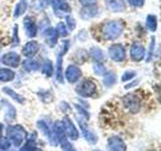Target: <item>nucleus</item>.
I'll return each instance as SVG.
<instances>
[{"label": "nucleus", "instance_id": "473e14b6", "mask_svg": "<svg viewBox=\"0 0 161 151\" xmlns=\"http://www.w3.org/2000/svg\"><path fill=\"white\" fill-rule=\"evenodd\" d=\"M10 148V141L6 138H0V149L7 150Z\"/></svg>", "mask_w": 161, "mask_h": 151}, {"label": "nucleus", "instance_id": "f3484780", "mask_svg": "<svg viewBox=\"0 0 161 151\" xmlns=\"http://www.w3.org/2000/svg\"><path fill=\"white\" fill-rule=\"evenodd\" d=\"M52 3H53V7L54 9L55 13H57L58 10H60V11L64 13L70 12V6L67 2L63 1V0H52Z\"/></svg>", "mask_w": 161, "mask_h": 151}, {"label": "nucleus", "instance_id": "ea45409f", "mask_svg": "<svg viewBox=\"0 0 161 151\" xmlns=\"http://www.w3.org/2000/svg\"><path fill=\"white\" fill-rule=\"evenodd\" d=\"M154 43H155V39L154 37L152 38V42H151V45H150V53H149V57H148V59L149 60L151 59V57H152V52H153V48H154Z\"/></svg>", "mask_w": 161, "mask_h": 151}, {"label": "nucleus", "instance_id": "f704fd0d", "mask_svg": "<svg viewBox=\"0 0 161 151\" xmlns=\"http://www.w3.org/2000/svg\"><path fill=\"white\" fill-rule=\"evenodd\" d=\"M136 76L135 72H126L124 73L123 77H122V82H127V81H130L131 79H133Z\"/></svg>", "mask_w": 161, "mask_h": 151}, {"label": "nucleus", "instance_id": "0eeeda50", "mask_svg": "<svg viewBox=\"0 0 161 151\" xmlns=\"http://www.w3.org/2000/svg\"><path fill=\"white\" fill-rule=\"evenodd\" d=\"M63 125H64V132L67 133V135L69 137L72 139V140H77L79 138V132L75 126L73 124L72 121L69 120V117H64L63 119Z\"/></svg>", "mask_w": 161, "mask_h": 151}, {"label": "nucleus", "instance_id": "58836bf2", "mask_svg": "<svg viewBox=\"0 0 161 151\" xmlns=\"http://www.w3.org/2000/svg\"><path fill=\"white\" fill-rule=\"evenodd\" d=\"M75 108H77V110L80 112V114H82L83 116H85V118H86V119H89V118H90L89 114H88L87 112H86V111H85L82 107H80L79 105H75Z\"/></svg>", "mask_w": 161, "mask_h": 151}, {"label": "nucleus", "instance_id": "72a5a7b5", "mask_svg": "<svg viewBox=\"0 0 161 151\" xmlns=\"http://www.w3.org/2000/svg\"><path fill=\"white\" fill-rule=\"evenodd\" d=\"M65 20H67V24H68V26L70 30H74L75 28V18H73L72 16H67L65 17Z\"/></svg>", "mask_w": 161, "mask_h": 151}, {"label": "nucleus", "instance_id": "5701e85b", "mask_svg": "<svg viewBox=\"0 0 161 151\" xmlns=\"http://www.w3.org/2000/svg\"><path fill=\"white\" fill-rule=\"evenodd\" d=\"M23 69L27 72H35L39 69V64L34 59H26L23 62Z\"/></svg>", "mask_w": 161, "mask_h": 151}, {"label": "nucleus", "instance_id": "1a4fd4ad", "mask_svg": "<svg viewBox=\"0 0 161 151\" xmlns=\"http://www.w3.org/2000/svg\"><path fill=\"white\" fill-rule=\"evenodd\" d=\"M130 54L131 58L135 62H140L141 59H143L145 55V48L142 44H140L139 42H134L132 44L130 49Z\"/></svg>", "mask_w": 161, "mask_h": 151}, {"label": "nucleus", "instance_id": "9d476101", "mask_svg": "<svg viewBox=\"0 0 161 151\" xmlns=\"http://www.w3.org/2000/svg\"><path fill=\"white\" fill-rule=\"evenodd\" d=\"M2 63L4 64L8 65V67L11 68H17L18 64L20 63V57L14 52H10L7 53L3 55L2 58Z\"/></svg>", "mask_w": 161, "mask_h": 151}, {"label": "nucleus", "instance_id": "4468645a", "mask_svg": "<svg viewBox=\"0 0 161 151\" xmlns=\"http://www.w3.org/2000/svg\"><path fill=\"white\" fill-rule=\"evenodd\" d=\"M106 5L109 10L113 12L124 11L126 8L125 2L123 0H106Z\"/></svg>", "mask_w": 161, "mask_h": 151}, {"label": "nucleus", "instance_id": "ddd939ff", "mask_svg": "<svg viewBox=\"0 0 161 151\" xmlns=\"http://www.w3.org/2000/svg\"><path fill=\"white\" fill-rule=\"evenodd\" d=\"M38 49H39L38 42H34V40H31V42H28L24 45V48L22 49V53L26 58H33L34 55L37 53Z\"/></svg>", "mask_w": 161, "mask_h": 151}, {"label": "nucleus", "instance_id": "2f4dec72", "mask_svg": "<svg viewBox=\"0 0 161 151\" xmlns=\"http://www.w3.org/2000/svg\"><path fill=\"white\" fill-rule=\"evenodd\" d=\"M94 72L99 76H102L105 74L106 70L102 64H94Z\"/></svg>", "mask_w": 161, "mask_h": 151}, {"label": "nucleus", "instance_id": "4be33fe9", "mask_svg": "<svg viewBox=\"0 0 161 151\" xmlns=\"http://www.w3.org/2000/svg\"><path fill=\"white\" fill-rule=\"evenodd\" d=\"M26 8H27V1L26 0H20L18 2V4L16 5L14 10V17H19L26 11Z\"/></svg>", "mask_w": 161, "mask_h": 151}, {"label": "nucleus", "instance_id": "6ab92c4d", "mask_svg": "<svg viewBox=\"0 0 161 151\" xmlns=\"http://www.w3.org/2000/svg\"><path fill=\"white\" fill-rule=\"evenodd\" d=\"M15 78V73L9 69H0V81L1 82H11Z\"/></svg>", "mask_w": 161, "mask_h": 151}, {"label": "nucleus", "instance_id": "39448f33", "mask_svg": "<svg viewBox=\"0 0 161 151\" xmlns=\"http://www.w3.org/2000/svg\"><path fill=\"white\" fill-rule=\"evenodd\" d=\"M123 103H124L125 107L127 108V110L129 111L130 113L135 114V113L139 112V110H140V101L133 94L125 96V97L123 98Z\"/></svg>", "mask_w": 161, "mask_h": 151}, {"label": "nucleus", "instance_id": "f03ea898", "mask_svg": "<svg viewBox=\"0 0 161 151\" xmlns=\"http://www.w3.org/2000/svg\"><path fill=\"white\" fill-rule=\"evenodd\" d=\"M6 134H7V137L10 139V141H11L15 146L21 145L24 138H25V136H26L25 130L19 125L9 126V127H7Z\"/></svg>", "mask_w": 161, "mask_h": 151}, {"label": "nucleus", "instance_id": "423d86ee", "mask_svg": "<svg viewBox=\"0 0 161 151\" xmlns=\"http://www.w3.org/2000/svg\"><path fill=\"white\" fill-rule=\"evenodd\" d=\"M126 144L118 136H112L108 139V150L109 151H126Z\"/></svg>", "mask_w": 161, "mask_h": 151}, {"label": "nucleus", "instance_id": "20e7f679", "mask_svg": "<svg viewBox=\"0 0 161 151\" xmlns=\"http://www.w3.org/2000/svg\"><path fill=\"white\" fill-rule=\"evenodd\" d=\"M109 55L115 62H123L126 59V50L123 48V45H121L119 43H116L111 45L109 48Z\"/></svg>", "mask_w": 161, "mask_h": 151}, {"label": "nucleus", "instance_id": "cd10ccee", "mask_svg": "<svg viewBox=\"0 0 161 151\" xmlns=\"http://www.w3.org/2000/svg\"><path fill=\"white\" fill-rule=\"evenodd\" d=\"M42 73L47 76V77H52L53 73V64L50 60H45L42 67Z\"/></svg>", "mask_w": 161, "mask_h": 151}, {"label": "nucleus", "instance_id": "393cba45", "mask_svg": "<svg viewBox=\"0 0 161 151\" xmlns=\"http://www.w3.org/2000/svg\"><path fill=\"white\" fill-rule=\"evenodd\" d=\"M35 139L30 138L27 140L26 144H25L22 148H20V151H42L36 147V144H35Z\"/></svg>", "mask_w": 161, "mask_h": 151}, {"label": "nucleus", "instance_id": "aec40b11", "mask_svg": "<svg viewBox=\"0 0 161 151\" xmlns=\"http://www.w3.org/2000/svg\"><path fill=\"white\" fill-rule=\"evenodd\" d=\"M98 13V8H96L94 6H85L83 10L80 11V15L84 19H88V18H92L96 16V14Z\"/></svg>", "mask_w": 161, "mask_h": 151}, {"label": "nucleus", "instance_id": "2eb2a0df", "mask_svg": "<svg viewBox=\"0 0 161 151\" xmlns=\"http://www.w3.org/2000/svg\"><path fill=\"white\" fill-rule=\"evenodd\" d=\"M37 126L39 127V129L42 130V132L44 133V135L47 137V139L49 140V142L52 143V145H53V146L57 145V141H58L57 136H55L54 133L50 132V130H49V128H48V126H47V124H45V123L43 122V121H38V122H37Z\"/></svg>", "mask_w": 161, "mask_h": 151}, {"label": "nucleus", "instance_id": "b1692460", "mask_svg": "<svg viewBox=\"0 0 161 151\" xmlns=\"http://www.w3.org/2000/svg\"><path fill=\"white\" fill-rule=\"evenodd\" d=\"M3 92L5 93V94H7L9 97H11L13 100H15L16 102H18V103H20V104H23L24 103V98L22 97V96H20L19 94H17V93H15L13 90H11L10 88H4L3 89Z\"/></svg>", "mask_w": 161, "mask_h": 151}, {"label": "nucleus", "instance_id": "6e6552de", "mask_svg": "<svg viewBox=\"0 0 161 151\" xmlns=\"http://www.w3.org/2000/svg\"><path fill=\"white\" fill-rule=\"evenodd\" d=\"M69 48V42H64V47L62 52L58 55V60H57V80L59 83L64 82V75H63V54L68 52Z\"/></svg>", "mask_w": 161, "mask_h": 151}, {"label": "nucleus", "instance_id": "f8f14e48", "mask_svg": "<svg viewBox=\"0 0 161 151\" xmlns=\"http://www.w3.org/2000/svg\"><path fill=\"white\" fill-rule=\"evenodd\" d=\"M78 121H79L80 127V129H82V132H83V134L85 136L86 140H87L88 142H90L91 144L97 143L98 137L93 132H91V131L88 129V126H87V124L85 123V121L83 119H79V118H78Z\"/></svg>", "mask_w": 161, "mask_h": 151}, {"label": "nucleus", "instance_id": "e433bc0d", "mask_svg": "<svg viewBox=\"0 0 161 151\" xmlns=\"http://www.w3.org/2000/svg\"><path fill=\"white\" fill-rule=\"evenodd\" d=\"M128 2L130 4H132L133 6H136V7H141L144 5V2L145 0H128Z\"/></svg>", "mask_w": 161, "mask_h": 151}, {"label": "nucleus", "instance_id": "9b49d317", "mask_svg": "<svg viewBox=\"0 0 161 151\" xmlns=\"http://www.w3.org/2000/svg\"><path fill=\"white\" fill-rule=\"evenodd\" d=\"M82 76V72L80 69L78 68L77 65H69L68 67L67 70H65V78L69 81V83H75Z\"/></svg>", "mask_w": 161, "mask_h": 151}, {"label": "nucleus", "instance_id": "dca6fc26", "mask_svg": "<svg viewBox=\"0 0 161 151\" xmlns=\"http://www.w3.org/2000/svg\"><path fill=\"white\" fill-rule=\"evenodd\" d=\"M23 25H24V29L25 32H26L28 37H34L36 35L37 29H36V25L34 24V21L29 17H26L23 20Z\"/></svg>", "mask_w": 161, "mask_h": 151}, {"label": "nucleus", "instance_id": "bb28decb", "mask_svg": "<svg viewBox=\"0 0 161 151\" xmlns=\"http://www.w3.org/2000/svg\"><path fill=\"white\" fill-rule=\"evenodd\" d=\"M58 141H59L60 145H62V149L63 151H75V149L72 146V144H70L68 139H67V136H64V137L59 138Z\"/></svg>", "mask_w": 161, "mask_h": 151}, {"label": "nucleus", "instance_id": "4c0bfd02", "mask_svg": "<svg viewBox=\"0 0 161 151\" xmlns=\"http://www.w3.org/2000/svg\"><path fill=\"white\" fill-rule=\"evenodd\" d=\"M80 3L84 6H94L97 3V0H80Z\"/></svg>", "mask_w": 161, "mask_h": 151}, {"label": "nucleus", "instance_id": "a19ab883", "mask_svg": "<svg viewBox=\"0 0 161 151\" xmlns=\"http://www.w3.org/2000/svg\"><path fill=\"white\" fill-rule=\"evenodd\" d=\"M2 129H3V125L0 123V137H1V134H2Z\"/></svg>", "mask_w": 161, "mask_h": 151}, {"label": "nucleus", "instance_id": "c85d7f7f", "mask_svg": "<svg viewBox=\"0 0 161 151\" xmlns=\"http://www.w3.org/2000/svg\"><path fill=\"white\" fill-rule=\"evenodd\" d=\"M116 83V75L114 73H108L105 75L104 78V85L107 87H111Z\"/></svg>", "mask_w": 161, "mask_h": 151}, {"label": "nucleus", "instance_id": "412c9836", "mask_svg": "<svg viewBox=\"0 0 161 151\" xmlns=\"http://www.w3.org/2000/svg\"><path fill=\"white\" fill-rule=\"evenodd\" d=\"M90 54H91V57H92V59L94 60H96V62H98V63L105 60V54L103 53V50L98 48H91Z\"/></svg>", "mask_w": 161, "mask_h": 151}, {"label": "nucleus", "instance_id": "f257e3e1", "mask_svg": "<svg viewBox=\"0 0 161 151\" xmlns=\"http://www.w3.org/2000/svg\"><path fill=\"white\" fill-rule=\"evenodd\" d=\"M124 30V24L120 20H111L102 26L103 36L108 40H114L120 36Z\"/></svg>", "mask_w": 161, "mask_h": 151}, {"label": "nucleus", "instance_id": "a878e982", "mask_svg": "<svg viewBox=\"0 0 161 151\" xmlns=\"http://www.w3.org/2000/svg\"><path fill=\"white\" fill-rule=\"evenodd\" d=\"M146 25L151 31H155L157 28V18L155 15H148L147 19H146Z\"/></svg>", "mask_w": 161, "mask_h": 151}, {"label": "nucleus", "instance_id": "a211bd4d", "mask_svg": "<svg viewBox=\"0 0 161 151\" xmlns=\"http://www.w3.org/2000/svg\"><path fill=\"white\" fill-rule=\"evenodd\" d=\"M44 36H45L47 42L50 45V47H53L58 42V33L55 31V29H53V28H48L45 30Z\"/></svg>", "mask_w": 161, "mask_h": 151}, {"label": "nucleus", "instance_id": "7ed1b4c3", "mask_svg": "<svg viewBox=\"0 0 161 151\" xmlns=\"http://www.w3.org/2000/svg\"><path fill=\"white\" fill-rule=\"evenodd\" d=\"M75 91L82 97H92L97 92V86L92 80H85L78 86Z\"/></svg>", "mask_w": 161, "mask_h": 151}, {"label": "nucleus", "instance_id": "7c9ffc66", "mask_svg": "<svg viewBox=\"0 0 161 151\" xmlns=\"http://www.w3.org/2000/svg\"><path fill=\"white\" fill-rule=\"evenodd\" d=\"M48 0H34L33 5L37 10H44L47 7Z\"/></svg>", "mask_w": 161, "mask_h": 151}, {"label": "nucleus", "instance_id": "c756f323", "mask_svg": "<svg viewBox=\"0 0 161 151\" xmlns=\"http://www.w3.org/2000/svg\"><path fill=\"white\" fill-rule=\"evenodd\" d=\"M55 31H57V33L58 35H60V36H67L68 35V31H67V27H65V25L64 22H59L58 23L57 25V29H55Z\"/></svg>", "mask_w": 161, "mask_h": 151}, {"label": "nucleus", "instance_id": "c9c22d12", "mask_svg": "<svg viewBox=\"0 0 161 151\" xmlns=\"http://www.w3.org/2000/svg\"><path fill=\"white\" fill-rule=\"evenodd\" d=\"M13 45H18L19 44V38H18V26L17 25H15L14 26V32H13Z\"/></svg>", "mask_w": 161, "mask_h": 151}]
</instances>
